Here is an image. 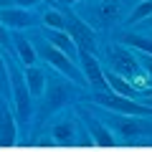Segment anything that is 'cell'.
<instances>
[{"label":"cell","instance_id":"obj_18","mask_svg":"<svg viewBox=\"0 0 152 152\" xmlns=\"http://www.w3.org/2000/svg\"><path fill=\"white\" fill-rule=\"evenodd\" d=\"M150 71H152V61H150Z\"/></svg>","mask_w":152,"mask_h":152},{"label":"cell","instance_id":"obj_14","mask_svg":"<svg viewBox=\"0 0 152 152\" xmlns=\"http://www.w3.org/2000/svg\"><path fill=\"white\" fill-rule=\"evenodd\" d=\"M56 134H58L61 140H66V137H69V127H58V129H56Z\"/></svg>","mask_w":152,"mask_h":152},{"label":"cell","instance_id":"obj_10","mask_svg":"<svg viewBox=\"0 0 152 152\" xmlns=\"http://www.w3.org/2000/svg\"><path fill=\"white\" fill-rule=\"evenodd\" d=\"M152 15V0H145V3H140L137 5V10L132 13V20H142V18Z\"/></svg>","mask_w":152,"mask_h":152},{"label":"cell","instance_id":"obj_9","mask_svg":"<svg viewBox=\"0 0 152 152\" xmlns=\"http://www.w3.org/2000/svg\"><path fill=\"white\" fill-rule=\"evenodd\" d=\"M41 84H43V76H41V71L38 69H28V86H31V91H41Z\"/></svg>","mask_w":152,"mask_h":152},{"label":"cell","instance_id":"obj_3","mask_svg":"<svg viewBox=\"0 0 152 152\" xmlns=\"http://www.w3.org/2000/svg\"><path fill=\"white\" fill-rule=\"evenodd\" d=\"M51 46H56L64 56H71V53H74V43H71V38L66 36L64 31H53V33H51Z\"/></svg>","mask_w":152,"mask_h":152},{"label":"cell","instance_id":"obj_6","mask_svg":"<svg viewBox=\"0 0 152 152\" xmlns=\"http://www.w3.org/2000/svg\"><path fill=\"white\" fill-rule=\"evenodd\" d=\"M104 102H107L109 107H114V109H122V112H140V114H147V109L137 107V104H132V102H124V99H114V96H109V99H104Z\"/></svg>","mask_w":152,"mask_h":152},{"label":"cell","instance_id":"obj_2","mask_svg":"<svg viewBox=\"0 0 152 152\" xmlns=\"http://www.w3.org/2000/svg\"><path fill=\"white\" fill-rule=\"evenodd\" d=\"M0 20L8 23L10 28H26V26H31V13L28 10H3Z\"/></svg>","mask_w":152,"mask_h":152},{"label":"cell","instance_id":"obj_16","mask_svg":"<svg viewBox=\"0 0 152 152\" xmlns=\"http://www.w3.org/2000/svg\"><path fill=\"white\" fill-rule=\"evenodd\" d=\"M0 38H5V33H3V31H0Z\"/></svg>","mask_w":152,"mask_h":152},{"label":"cell","instance_id":"obj_1","mask_svg":"<svg viewBox=\"0 0 152 152\" xmlns=\"http://www.w3.org/2000/svg\"><path fill=\"white\" fill-rule=\"evenodd\" d=\"M41 53H43V56H46V58H48V61H51V64H53V66H58V69L64 71V74H71V76H74V66L69 64V58H66V56L61 53V51L56 48V46L46 43V46H43V51H41Z\"/></svg>","mask_w":152,"mask_h":152},{"label":"cell","instance_id":"obj_15","mask_svg":"<svg viewBox=\"0 0 152 152\" xmlns=\"http://www.w3.org/2000/svg\"><path fill=\"white\" fill-rule=\"evenodd\" d=\"M13 0H0V8H5V5H10Z\"/></svg>","mask_w":152,"mask_h":152},{"label":"cell","instance_id":"obj_11","mask_svg":"<svg viewBox=\"0 0 152 152\" xmlns=\"http://www.w3.org/2000/svg\"><path fill=\"white\" fill-rule=\"evenodd\" d=\"M119 129L124 132V134H137V132H140V124H137V122H122Z\"/></svg>","mask_w":152,"mask_h":152},{"label":"cell","instance_id":"obj_8","mask_svg":"<svg viewBox=\"0 0 152 152\" xmlns=\"http://www.w3.org/2000/svg\"><path fill=\"white\" fill-rule=\"evenodd\" d=\"M43 20L48 23V26L53 28V31H64V28H66V18L61 15L58 10H48V13L43 15Z\"/></svg>","mask_w":152,"mask_h":152},{"label":"cell","instance_id":"obj_4","mask_svg":"<svg viewBox=\"0 0 152 152\" xmlns=\"http://www.w3.org/2000/svg\"><path fill=\"white\" fill-rule=\"evenodd\" d=\"M81 56H84V69H86V76L91 79L94 84H99V86H102V84H104V76H102V71H99L96 58H91V56H89L86 51H84Z\"/></svg>","mask_w":152,"mask_h":152},{"label":"cell","instance_id":"obj_7","mask_svg":"<svg viewBox=\"0 0 152 152\" xmlns=\"http://www.w3.org/2000/svg\"><path fill=\"white\" fill-rule=\"evenodd\" d=\"M15 46H18V51H20V56H23V61H26V64H33V61H36V48H33V46L28 43L23 36L15 38Z\"/></svg>","mask_w":152,"mask_h":152},{"label":"cell","instance_id":"obj_13","mask_svg":"<svg viewBox=\"0 0 152 152\" xmlns=\"http://www.w3.org/2000/svg\"><path fill=\"white\" fill-rule=\"evenodd\" d=\"M20 8H31V5H36V3H41V0H15Z\"/></svg>","mask_w":152,"mask_h":152},{"label":"cell","instance_id":"obj_5","mask_svg":"<svg viewBox=\"0 0 152 152\" xmlns=\"http://www.w3.org/2000/svg\"><path fill=\"white\" fill-rule=\"evenodd\" d=\"M109 58H114V64L119 69H127V71H134V58L124 53V48H109Z\"/></svg>","mask_w":152,"mask_h":152},{"label":"cell","instance_id":"obj_12","mask_svg":"<svg viewBox=\"0 0 152 152\" xmlns=\"http://www.w3.org/2000/svg\"><path fill=\"white\" fill-rule=\"evenodd\" d=\"M134 46H140V48H145V51H152V41H147V38H140V36H132L129 38Z\"/></svg>","mask_w":152,"mask_h":152},{"label":"cell","instance_id":"obj_17","mask_svg":"<svg viewBox=\"0 0 152 152\" xmlns=\"http://www.w3.org/2000/svg\"><path fill=\"white\" fill-rule=\"evenodd\" d=\"M66 3H76V0H66Z\"/></svg>","mask_w":152,"mask_h":152}]
</instances>
